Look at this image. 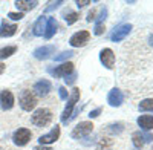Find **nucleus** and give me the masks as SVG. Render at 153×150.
<instances>
[{
    "label": "nucleus",
    "mask_w": 153,
    "mask_h": 150,
    "mask_svg": "<svg viewBox=\"0 0 153 150\" xmlns=\"http://www.w3.org/2000/svg\"><path fill=\"white\" fill-rule=\"evenodd\" d=\"M31 121H32L34 126L45 127V126H48V124L52 121V112H51L49 109H45V107L37 109V110L34 112V115H32Z\"/></svg>",
    "instance_id": "nucleus-1"
},
{
    "label": "nucleus",
    "mask_w": 153,
    "mask_h": 150,
    "mask_svg": "<svg viewBox=\"0 0 153 150\" xmlns=\"http://www.w3.org/2000/svg\"><path fill=\"white\" fill-rule=\"evenodd\" d=\"M19 103L22 106L23 110H26V112H31L35 106H37V98L34 97V94L29 91V89H25L20 92L19 95Z\"/></svg>",
    "instance_id": "nucleus-2"
},
{
    "label": "nucleus",
    "mask_w": 153,
    "mask_h": 150,
    "mask_svg": "<svg viewBox=\"0 0 153 150\" xmlns=\"http://www.w3.org/2000/svg\"><path fill=\"white\" fill-rule=\"evenodd\" d=\"M78 100H80V89H74L71 97H69V100H68V104H66L65 110H63V114H61V121L63 123L69 121V118L72 115V110H74V107H75V104H76Z\"/></svg>",
    "instance_id": "nucleus-3"
},
{
    "label": "nucleus",
    "mask_w": 153,
    "mask_h": 150,
    "mask_svg": "<svg viewBox=\"0 0 153 150\" xmlns=\"http://www.w3.org/2000/svg\"><path fill=\"white\" fill-rule=\"evenodd\" d=\"M92 130H94V124L91 121H83V123H80L78 126L72 130L71 135H72V138L78 140V138H83V136H87Z\"/></svg>",
    "instance_id": "nucleus-4"
},
{
    "label": "nucleus",
    "mask_w": 153,
    "mask_h": 150,
    "mask_svg": "<svg viewBox=\"0 0 153 150\" xmlns=\"http://www.w3.org/2000/svg\"><path fill=\"white\" fill-rule=\"evenodd\" d=\"M31 136H32V133H31L29 129H19V130L14 132V135H12V141H14L16 146L23 147V146H26L29 143Z\"/></svg>",
    "instance_id": "nucleus-5"
},
{
    "label": "nucleus",
    "mask_w": 153,
    "mask_h": 150,
    "mask_svg": "<svg viewBox=\"0 0 153 150\" xmlns=\"http://www.w3.org/2000/svg\"><path fill=\"white\" fill-rule=\"evenodd\" d=\"M89 39H91V34H89L87 31H78L69 39V43L74 48H81L89 42Z\"/></svg>",
    "instance_id": "nucleus-6"
},
{
    "label": "nucleus",
    "mask_w": 153,
    "mask_h": 150,
    "mask_svg": "<svg viewBox=\"0 0 153 150\" xmlns=\"http://www.w3.org/2000/svg\"><path fill=\"white\" fill-rule=\"evenodd\" d=\"M130 29H132V25H121V26H118L117 29H115L113 32H112V35H110V39H112V42H121V40H124L127 35H129V32H130Z\"/></svg>",
    "instance_id": "nucleus-7"
},
{
    "label": "nucleus",
    "mask_w": 153,
    "mask_h": 150,
    "mask_svg": "<svg viewBox=\"0 0 153 150\" xmlns=\"http://www.w3.org/2000/svg\"><path fill=\"white\" fill-rule=\"evenodd\" d=\"M123 101H124V95H123V92L120 91V89H112L110 92H109V95H107V103L112 106V107H118V106H121L123 104Z\"/></svg>",
    "instance_id": "nucleus-8"
},
{
    "label": "nucleus",
    "mask_w": 153,
    "mask_h": 150,
    "mask_svg": "<svg viewBox=\"0 0 153 150\" xmlns=\"http://www.w3.org/2000/svg\"><path fill=\"white\" fill-rule=\"evenodd\" d=\"M100 60L107 69H112L113 65H115V54H113V51L109 49V48L103 49V51L100 52Z\"/></svg>",
    "instance_id": "nucleus-9"
},
{
    "label": "nucleus",
    "mask_w": 153,
    "mask_h": 150,
    "mask_svg": "<svg viewBox=\"0 0 153 150\" xmlns=\"http://www.w3.org/2000/svg\"><path fill=\"white\" fill-rule=\"evenodd\" d=\"M0 106H2L3 110H9L14 106V95H12L11 91H3L0 94Z\"/></svg>",
    "instance_id": "nucleus-10"
},
{
    "label": "nucleus",
    "mask_w": 153,
    "mask_h": 150,
    "mask_svg": "<svg viewBox=\"0 0 153 150\" xmlns=\"http://www.w3.org/2000/svg\"><path fill=\"white\" fill-rule=\"evenodd\" d=\"M54 52H55V46H52V45L40 46V48H37L34 51V57L38 58V60H46V58L51 57V54H54Z\"/></svg>",
    "instance_id": "nucleus-11"
},
{
    "label": "nucleus",
    "mask_w": 153,
    "mask_h": 150,
    "mask_svg": "<svg viewBox=\"0 0 153 150\" xmlns=\"http://www.w3.org/2000/svg\"><path fill=\"white\" fill-rule=\"evenodd\" d=\"M58 136H60V127L58 126H55L52 130H51L49 133H46V135H42L40 136V144L42 146H45V144H52V143H55L57 140H58Z\"/></svg>",
    "instance_id": "nucleus-12"
},
{
    "label": "nucleus",
    "mask_w": 153,
    "mask_h": 150,
    "mask_svg": "<svg viewBox=\"0 0 153 150\" xmlns=\"http://www.w3.org/2000/svg\"><path fill=\"white\" fill-rule=\"evenodd\" d=\"M51 72H52L54 77H68V75H71L74 72V65L71 63V61H68V63H63L61 66L55 68Z\"/></svg>",
    "instance_id": "nucleus-13"
},
{
    "label": "nucleus",
    "mask_w": 153,
    "mask_h": 150,
    "mask_svg": "<svg viewBox=\"0 0 153 150\" xmlns=\"http://www.w3.org/2000/svg\"><path fill=\"white\" fill-rule=\"evenodd\" d=\"M34 91L38 97H45L49 94L51 91V81L49 80H40V81H37L34 84Z\"/></svg>",
    "instance_id": "nucleus-14"
},
{
    "label": "nucleus",
    "mask_w": 153,
    "mask_h": 150,
    "mask_svg": "<svg viewBox=\"0 0 153 150\" xmlns=\"http://www.w3.org/2000/svg\"><path fill=\"white\" fill-rule=\"evenodd\" d=\"M16 32H17V26H16V25H11V23L3 22L2 26H0V37H2V39H5V37H12Z\"/></svg>",
    "instance_id": "nucleus-15"
},
{
    "label": "nucleus",
    "mask_w": 153,
    "mask_h": 150,
    "mask_svg": "<svg viewBox=\"0 0 153 150\" xmlns=\"http://www.w3.org/2000/svg\"><path fill=\"white\" fill-rule=\"evenodd\" d=\"M57 31V20L54 17H49L46 20V28H45V37L46 39H52Z\"/></svg>",
    "instance_id": "nucleus-16"
},
{
    "label": "nucleus",
    "mask_w": 153,
    "mask_h": 150,
    "mask_svg": "<svg viewBox=\"0 0 153 150\" xmlns=\"http://www.w3.org/2000/svg\"><path fill=\"white\" fill-rule=\"evenodd\" d=\"M138 126L144 130H152L153 129V117L152 115H141L138 118Z\"/></svg>",
    "instance_id": "nucleus-17"
},
{
    "label": "nucleus",
    "mask_w": 153,
    "mask_h": 150,
    "mask_svg": "<svg viewBox=\"0 0 153 150\" xmlns=\"http://www.w3.org/2000/svg\"><path fill=\"white\" fill-rule=\"evenodd\" d=\"M45 28H46V19L42 16V17H38V20L34 23V26H32L34 35H37V37L43 35V34H45Z\"/></svg>",
    "instance_id": "nucleus-18"
},
{
    "label": "nucleus",
    "mask_w": 153,
    "mask_h": 150,
    "mask_svg": "<svg viewBox=\"0 0 153 150\" xmlns=\"http://www.w3.org/2000/svg\"><path fill=\"white\" fill-rule=\"evenodd\" d=\"M20 11H31V9H34L38 3L37 2H28V0H20V2H16L14 3Z\"/></svg>",
    "instance_id": "nucleus-19"
},
{
    "label": "nucleus",
    "mask_w": 153,
    "mask_h": 150,
    "mask_svg": "<svg viewBox=\"0 0 153 150\" xmlns=\"http://www.w3.org/2000/svg\"><path fill=\"white\" fill-rule=\"evenodd\" d=\"M139 110L141 112H153V98H147L139 103Z\"/></svg>",
    "instance_id": "nucleus-20"
},
{
    "label": "nucleus",
    "mask_w": 153,
    "mask_h": 150,
    "mask_svg": "<svg viewBox=\"0 0 153 150\" xmlns=\"http://www.w3.org/2000/svg\"><path fill=\"white\" fill-rule=\"evenodd\" d=\"M132 140H133V144H135V147L136 149H141L143 146H144V136H143V133L141 132H135L133 135H132Z\"/></svg>",
    "instance_id": "nucleus-21"
},
{
    "label": "nucleus",
    "mask_w": 153,
    "mask_h": 150,
    "mask_svg": "<svg viewBox=\"0 0 153 150\" xmlns=\"http://www.w3.org/2000/svg\"><path fill=\"white\" fill-rule=\"evenodd\" d=\"M16 51H17V48H16V46H6V48H2V49H0V60L11 57L12 54H16Z\"/></svg>",
    "instance_id": "nucleus-22"
},
{
    "label": "nucleus",
    "mask_w": 153,
    "mask_h": 150,
    "mask_svg": "<svg viewBox=\"0 0 153 150\" xmlns=\"http://www.w3.org/2000/svg\"><path fill=\"white\" fill-rule=\"evenodd\" d=\"M78 14H76L75 11H71V9H68V11H65V20H66V23L68 25H72V23H75L76 20H78Z\"/></svg>",
    "instance_id": "nucleus-23"
},
{
    "label": "nucleus",
    "mask_w": 153,
    "mask_h": 150,
    "mask_svg": "<svg viewBox=\"0 0 153 150\" xmlns=\"http://www.w3.org/2000/svg\"><path fill=\"white\" fill-rule=\"evenodd\" d=\"M72 55H74V52H72V51H68V52H63V54H60V55H55L54 60H55V61H63V60L71 58Z\"/></svg>",
    "instance_id": "nucleus-24"
},
{
    "label": "nucleus",
    "mask_w": 153,
    "mask_h": 150,
    "mask_svg": "<svg viewBox=\"0 0 153 150\" xmlns=\"http://www.w3.org/2000/svg\"><path fill=\"white\" fill-rule=\"evenodd\" d=\"M94 32H95V35H101V34L104 32V25H103V22H97Z\"/></svg>",
    "instance_id": "nucleus-25"
},
{
    "label": "nucleus",
    "mask_w": 153,
    "mask_h": 150,
    "mask_svg": "<svg viewBox=\"0 0 153 150\" xmlns=\"http://www.w3.org/2000/svg\"><path fill=\"white\" fill-rule=\"evenodd\" d=\"M63 2H51L49 3V6H46V9H45V12H51V11H54V9H57L60 5H61Z\"/></svg>",
    "instance_id": "nucleus-26"
},
{
    "label": "nucleus",
    "mask_w": 153,
    "mask_h": 150,
    "mask_svg": "<svg viewBox=\"0 0 153 150\" xmlns=\"http://www.w3.org/2000/svg\"><path fill=\"white\" fill-rule=\"evenodd\" d=\"M8 17L12 19V20H22L23 19V12H9Z\"/></svg>",
    "instance_id": "nucleus-27"
},
{
    "label": "nucleus",
    "mask_w": 153,
    "mask_h": 150,
    "mask_svg": "<svg viewBox=\"0 0 153 150\" xmlns=\"http://www.w3.org/2000/svg\"><path fill=\"white\" fill-rule=\"evenodd\" d=\"M75 78H76V74H75V72H72V75H68V77L65 78V80H66V84H74Z\"/></svg>",
    "instance_id": "nucleus-28"
},
{
    "label": "nucleus",
    "mask_w": 153,
    "mask_h": 150,
    "mask_svg": "<svg viewBox=\"0 0 153 150\" xmlns=\"http://www.w3.org/2000/svg\"><path fill=\"white\" fill-rule=\"evenodd\" d=\"M58 92H60V98L61 100H68V91L65 89V87H60Z\"/></svg>",
    "instance_id": "nucleus-29"
},
{
    "label": "nucleus",
    "mask_w": 153,
    "mask_h": 150,
    "mask_svg": "<svg viewBox=\"0 0 153 150\" xmlns=\"http://www.w3.org/2000/svg\"><path fill=\"white\" fill-rule=\"evenodd\" d=\"M100 114H101V109L98 107V109H95V110H92V112H91V115H89V117H91V118H97V117H98Z\"/></svg>",
    "instance_id": "nucleus-30"
},
{
    "label": "nucleus",
    "mask_w": 153,
    "mask_h": 150,
    "mask_svg": "<svg viewBox=\"0 0 153 150\" xmlns=\"http://www.w3.org/2000/svg\"><path fill=\"white\" fill-rule=\"evenodd\" d=\"M34 150H52L51 147H48V146H37V147H34Z\"/></svg>",
    "instance_id": "nucleus-31"
},
{
    "label": "nucleus",
    "mask_w": 153,
    "mask_h": 150,
    "mask_svg": "<svg viewBox=\"0 0 153 150\" xmlns=\"http://www.w3.org/2000/svg\"><path fill=\"white\" fill-rule=\"evenodd\" d=\"M89 3H91V2H87V0H86V2H80V0H78V2H76V5H78V8H83V6H86V5H89Z\"/></svg>",
    "instance_id": "nucleus-32"
},
{
    "label": "nucleus",
    "mask_w": 153,
    "mask_h": 150,
    "mask_svg": "<svg viewBox=\"0 0 153 150\" xmlns=\"http://www.w3.org/2000/svg\"><path fill=\"white\" fill-rule=\"evenodd\" d=\"M3 72H5V65H3V63H0V75H2Z\"/></svg>",
    "instance_id": "nucleus-33"
}]
</instances>
